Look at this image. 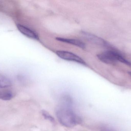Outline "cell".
Returning <instances> with one entry per match:
<instances>
[{
	"instance_id": "obj_1",
	"label": "cell",
	"mask_w": 131,
	"mask_h": 131,
	"mask_svg": "<svg viewBox=\"0 0 131 131\" xmlns=\"http://www.w3.org/2000/svg\"><path fill=\"white\" fill-rule=\"evenodd\" d=\"M72 98L68 95L61 98L60 104L56 110V115L59 122L63 126L72 128L81 124V118L72 109Z\"/></svg>"
},
{
	"instance_id": "obj_2",
	"label": "cell",
	"mask_w": 131,
	"mask_h": 131,
	"mask_svg": "<svg viewBox=\"0 0 131 131\" xmlns=\"http://www.w3.org/2000/svg\"><path fill=\"white\" fill-rule=\"evenodd\" d=\"M97 57L102 62L108 64H114L120 62L131 66V62L125 58L118 52L113 51H107L97 55Z\"/></svg>"
},
{
	"instance_id": "obj_3",
	"label": "cell",
	"mask_w": 131,
	"mask_h": 131,
	"mask_svg": "<svg viewBox=\"0 0 131 131\" xmlns=\"http://www.w3.org/2000/svg\"><path fill=\"white\" fill-rule=\"evenodd\" d=\"M56 54L63 60L76 62L84 66L87 65L86 62L81 58L72 52L67 51H58L56 52Z\"/></svg>"
},
{
	"instance_id": "obj_4",
	"label": "cell",
	"mask_w": 131,
	"mask_h": 131,
	"mask_svg": "<svg viewBox=\"0 0 131 131\" xmlns=\"http://www.w3.org/2000/svg\"><path fill=\"white\" fill-rule=\"evenodd\" d=\"M81 34L84 38L92 44L100 46H106L108 45L107 43L104 40L94 35L85 32H82Z\"/></svg>"
},
{
	"instance_id": "obj_5",
	"label": "cell",
	"mask_w": 131,
	"mask_h": 131,
	"mask_svg": "<svg viewBox=\"0 0 131 131\" xmlns=\"http://www.w3.org/2000/svg\"><path fill=\"white\" fill-rule=\"evenodd\" d=\"M17 26L18 31L25 36L33 40H39L38 35L30 28L20 24H18Z\"/></svg>"
},
{
	"instance_id": "obj_6",
	"label": "cell",
	"mask_w": 131,
	"mask_h": 131,
	"mask_svg": "<svg viewBox=\"0 0 131 131\" xmlns=\"http://www.w3.org/2000/svg\"><path fill=\"white\" fill-rule=\"evenodd\" d=\"M56 39L57 41L72 45L83 49L85 48V45L84 43L82 41L78 39H71V38H64L62 37H57L56 38Z\"/></svg>"
},
{
	"instance_id": "obj_7",
	"label": "cell",
	"mask_w": 131,
	"mask_h": 131,
	"mask_svg": "<svg viewBox=\"0 0 131 131\" xmlns=\"http://www.w3.org/2000/svg\"><path fill=\"white\" fill-rule=\"evenodd\" d=\"M14 97L12 92L5 88H0V99L9 100Z\"/></svg>"
},
{
	"instance_id": "obj_8",
	"label": "cell",
	"mask_w": 131,
	"mask_h": 131,
	"mask_svg": "<svg viewBox=\"0 0 131 131\" xmlns=\"http://www.w3.org/2000/svg\"><path fill=\"white\" fill-rule=\"evenodd\" d=\"M11 85L10 80L0 74V88H7Z\"/></svg>"
},
{
	"instance_id": "obj_9",
	"label": "cell",
	"mask_w": 131,
	"mask_h": 131,
	"mask_svg": "<svg viewBox=\"0 0 131 131\" xmlns=\"http://www.w3.org/2000/svg\"><path fill=\"white\" fill-rule=\"evenodd\" d=\"M42 114L44 117L45 119H47V120H48L52 122H54V121H55L53 118L48 112H47L46 111H42Z\"/></svg>"
},
{
	"instance_id": "obj_10",
	"label": "cell",
	"mask_w": 131,
	"mask_h": 131,
	"mask_svg": "<svg viewBox=\"0 0 131 131\" xmlns=\"http://www.w3.org/2000/svg\"><path fill=\"white\" fill-rule=\"evenodd\" d=\"M101 131H115L112 130V129L109 128L108 127H102L101 129Z\"/></svg>"
},
{
	"instance_id": "obj_11",
	"label": "cell",
	"mask_w": 131,
	"mask_h": 131,
	"mask_svg": "<svg viewBox=\"0 0 131 131\" xmlns=\"http://www.w3.org/2000/svg\"><path fill=\"white\" fill-rule=\"evenodd\" d=\"M128 74L129 75H130V76L131 77V72H128Z\"/></svg>"
}]
</instances>
